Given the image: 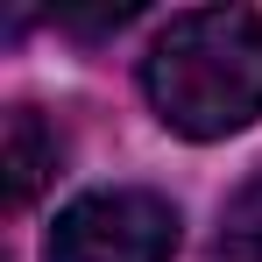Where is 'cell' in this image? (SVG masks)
Segmentation results:
<instances>
[{
	"label": "cell",
	"instance_id": "7a4b0ae2",
	"mask_svg": "<svg viewBox=\"0 0 262 262\" xmlns=\"http://www.w3.org/2000/svg\"><path fill=\"white\" fill-rule=\"evenodd\" d=\"M177 206L156 191H85L50 227L43 262H170Z\"/></svg>",
	"mask_w": 262,
	"mask_h": 262
},
{
	"label": "cell",
	"instance_id": "3957f363",
	"mask_svg": "<svg viewBox=\"0 0 262 262\" xmlns=\"http://www.w3.org/2000/svg\"><path fill=\"white\" fill-rule=\"evenodd\" d=\"M57 163H64L57 128H50L36 106H14V114H7V206L21 213L50 177H57Z\"/></svg>",
	"mask_w": 262,
	"mask_h": 262
},
{
	"label": "cell",
	"instance_id": "277c9868",
	"mask_svg": "<svg viewBox=\"0 0 262 262\" xmlns=\"http://www.w3.org/2000/svg\"><path fill=\"white\" fill-rule=\"evenodd\" d=\"M213 255L220 262H262V177H248L227 213H220V234H213Z\"/></svg>",
	"mask_w": 262,
	"mask_h": 262
},
{
	"label": "cell",
	"instance_id": "6da1fadb",
	"mask_svg": "<svg viewBox=\"0 0 262 262\" xmlns=\"http://www.w3.org/2000/svg\"><path fill=\"white\" fill-rule=\"evenodd\" d=\"M142 92L156 121L191 142L241 135L262 114V14L255 7H191L142 57Z\"/></svg>",
	"mask_w": 262,
	"mask_h": 262
}]
</instances>
